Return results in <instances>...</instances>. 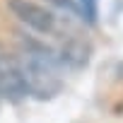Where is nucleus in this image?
Returning a JSON list of instances; mask_svg holds the SVG:
<instances>
[{
	"label": "nucleus",
	"mask_w": 123,
	"mask_h": 123,
	"mask_svg": "<svg viewBox=\"0 0 123 123\" xmlns=\"http://www.w3.org/2000/svg\"><path fill=\"white\" fill-rule=\"evenodd\" d=\"M15 58H17L27 94H31L36 99H51L63 89V70H60L63 63L43 43L27 39V41H22L19 55H15Z\"/></svg>",
	"instance_id": "1"
},
{
	"label": "nucleus",
	"mask_w": 123,
	"mask_h": 123,
	"mask_svg": "<svg viewBox=\"0 0 123 123\" xmlns=\"http://www.w3.org/2000/svg\"><path fill=\"white\" fill-rule=\"evenodd\" d=\"M7 7L15 12V17H19V22H24L31 31L36 34H55V17L53 12H48L46 7L31 3V0H7Z\"/></svg>",
	"instance_id": "2"
},
{
	"label": "nucleus",
	"mask_w": 123,
	"mask_h": 123,
	"mask_svg": "<svg viewBox=\"0 0 123 123\" xmlns=\"http://www.w3.org/2000/svg\"><path fill=\"white\" fill-rule=\"evenodd\" d=\"M27 94L19 65H17V58L7 55V53H0V99H7V101H22Z\"/></svg>",
	"instance_id": "3"
},
{
	"label": "nucleus",
	"mask_w": 123,
	"mask_h": 123,
	"mask_svg": "<svg viewBox=\"0 0 123 123\" xmlns=\"http://www.w3.org/2000/svg\"><path fill=\"white\" fill-rule=\"evenodd\" d=\"M53 3L60 5L63 10H68V12L80 15L87 22H94L97 19V0H53Z\"/></svg>",
	"instance_id": "4"
},
{
	"label": "nucleus",
	"mask_w": 123,
	"mask_h": 123,
	"mask_svg": "<svg viewBox=\"0 0 123 123\" xmlns=\"http://www.w3.org/2000/svg\"><path fill=\"white\" fill-rule=\"evenodd\" d=\"M0 101H3V99H0Z\"/></svg>",
	"instance_id": "5"
}]
</instances>
